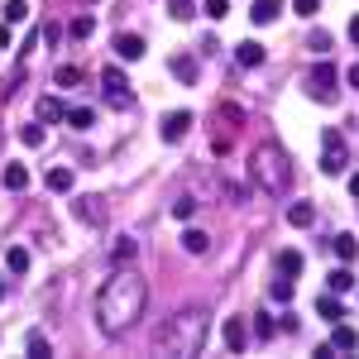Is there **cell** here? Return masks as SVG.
<instances>
[{
    "mask_svg": "<svg viewBox=\"0 0 359 359\" xmlns=\"http://www.w3.org/2000/svg\"><path fill=\"white\" fill-rule=\"evenodd\" d=\"M101 86H106V91H111V101L115 106H130V101H135V96H130V91H125V72H120V67H106V72H101Z\"/></svg>",
    "mask_w": 359,
    "mask_h": 359,
    "instance_id": "obj_8",
    "label": "cell"
},
{
    "mask_svg": "<svg viewBox=\"0 0 359 359\" xmlns=\"http://www.w3.org/2000/svg\"><path fill=\"white\" fill-rule=\"evenodd\" d=\"M345 82H350V86H359V62L350 67V72H345Z\"/></svg>",
    "mask_w": 359,
    "mask_h": 359,
    "instance_id": "obj_40",
    "label": "cell"
},
{
    "mask_svg": "<svg viewBox=\"0 0 359 359\" xmlns=\"http://www.w3.org/2000/svg\"><path fill=\"white\" fill-rule=\"evenodd\" d=\"M0 182H5L10 192H25V187H29V168H25V163H10V168H5V177H0Z\"/></svg>",
    "mask_w": 359,
    "mask_h": 359,
    "instance_id": "obj_18",
    "label": "cell"
},
{
    "mask_svg": "<svg viewBox=\"0 0 359 359\" xmlns=\"http://www.w3.org/2000/svg\"><path fill=\"white\" fill-rule=\"evenodd\" d=\"M249 172H254V187L269 196H287V187H292V158L278 139H264L249 154Z\"/></svg>",
    "mask_w": 359,
    "mask_h": 359,
    "instance_id": "obj_3",
    "label": "cell"
},
{
    "mask_svg": "<svg viewBox=\"0 0 359 359\" xmlns=\"http://www.w3.org/2000/svg\"><path fill=\"white\" fill-rule=\"evenodd\" d=\"M43 182H48V192H72V168H48V177H43Z\"/></svg>",
    "mask_w": 359,
    "mask_h": 359,
    "instance_id": "obj_17",
    "label": "cell"
},
{
    "mask_svg": "<svg viewBox=\"0 0 359 359\" xmlns=\"http://www.w3.org/2000/svg\"><path fill=\"white\" fill-rule=\"evenodd\" d=\"M0 302H5V283H0Z\"/></svg>",
    "mask_w": 359,
    "mask_h": 359,
    "instance_id": "obj_43",
    "label": "cell"
},
{
    "mask_svg": "<svg viewBox=\"0 0 359 359\" xmlns=\"http://www.w3.org/2000/svg\"><path fill=\"white\" fill-rule=\"evenodd\" d=\"M201 15H211V20L221 25L225 15H230V0H206V5H201Z\"/></svg>",
    "mask_w": 359,
    "mask_h": 359,
    "instance_id": "obj_32",
    "label": "cell"
},
{
    "mask_svg": "<svg viewBox=\"0 0 359 359\" xmlns=\"http://www.w3.org/2000/svg\"><path fill=\"white\" fill-rule=\"evenodd\" d=\"M311 221H316V206H311V201H292V206H287V225H292V230H306Z\"/></svg>",
    "mask_w": 359,
    "mask_h": 359,
    "instance_id": "obj_12",
    "label": "cell"
},
{
    "mask_svg": "<svg viewBox=\"0 0 359 359\" xmlns=\"http://www.w3.org/2000/svg\"><path fill=\"white\" fill-rule=\"evenodd\" d=\"M331 245H335V254H340V264H350V259L359 254V240H355V235H335Z\"/></svg>",
    "mask_w": 359,
    "mask_h": 359,
    "instance_id": "obj_25",
    "label": "cell"
},
{
    "mask_svg": "<svg viewBox=\"0 0 359 359\" xmlns=\"http://www.w3.org/2000/svg\"><path fill=\"white\" fill-rule=\"evenodd\" d=\"M235 62H240V67H259V62H264V48H259V43H235Z\"/></svg>",
    "mask_w": 359,
    "mask_h": 359,
    "instance_id": "obj_19",
    "label": "cell"
},
{
    "mask_svg": "<svg viewBox=\"0 0 359 359\" xmlns=\"http://www.w3.org/2000/svg\"><path fill=\"white\" fill-rule=\"evenodd\" d=\"M91 29H96V20L91 15H77L72 20V39H91Z\"/></svg>",
    "mask_w": 359,
    "mask_h": 359,
    "instance_id": "obj_35",
    "label": "cell"
},
{
    "mask_svg": "<svg viewBox=\"0 0 359 359\" xmlns=\"http://www.w3.org/2000/svg\"><path fill=\"white\" fill-rule=\"evenodd\" d=\"M25 350H29L34 359H48V335H39V331H34V335L25 340Z\"/></svg>",
    "mask_w": 359,
    "mask_h": 359,
    "instance_id": "obj_31",
    "label": "cell"
},
{
    "mask_svg": "<svg viewBox=\"0 0 359 359\" xmlns=\"http://www.w3.org/2000/svg\"><path fill=\"white\" fill-rule=\"evenodd\" d=\"M168 67H172V77H182V82H196V57H172V62H168Z\"/></svg>",
    "mask_w": 359,
    "mask_h": 359,
    "instance_id": "obj_23",
    "label": "cell"
},
{
    "mask_svg": "<svg viewBox=\"0 0 359 359\" xmlns=\"http://www.w3.org/2000/svg\"><path fill=\"white\" fill-rule=\"evenodd\" d=\"M335 86H340V72H335V62H316L311 67V77H306V91H311V101H331L335 96Z\"/></svg>",
    "mask_w": 359,
    "mask_h": 359,
    "instance_id": "obj_4",
    "label": "cell"
},
{
    "mask_svg": "<svg viewBox=\"0 0 359 359\" xmlns=\"http://www.w3.org/2000/svg\"><path fill=\"white\" fill-rule=\"evenodd\" d=\"M0 48H10V25H0Z\"/></svg>",
    "mask_w": 359,
    "mask_h": 359,
    "instance_id": "obj_41",
    "label": "cell"
},
{
    "mask_svg": "<svg viewBox=\"0 0 359 359\" xmlns=\"http://www.w3.org/2000/svg\"><path fill=\"white\" fill-rule=\"evenodd\" d=\"M326 283H331V292H350L359 278L350 273V264H340V269H331V278H326Z\"/></svg>",
    "mask_w": 359,
    "mask_h": 359,
    "instance_id": "obj_21",
    "label": "cell"
},
{
    "mask_svg": "<svg viewBox=\"0 0 359 359\" xmlns=\"http://www.w3.org/2000/svg\"><path fill=\"white\" fill-rule=\"evenodd\" d=\"M350 43H355V48H359V15H355V20H350Z\"/></svg>",
    "mask_w": 359,
    "mask_h": 359,
    "instance_id": "obj_39",
    "label": "cell"
},
{
    "mask_svg": "<svg viewBox=\"0 0 359 359\" xmlns=\"http://www.w3.org/2000/svg\"><path fill=\"white\" fill-rule=\"evenodd\" d=\"M20 144H25V149H43V125H39V120L25 125V130H20Z\"/></svg>",
    "mask_w": 359,
    "mask_h": 359,
    "instance_id": "obj_28",
    "label": "cell"
},
{
    "mask_svg": "<svg viewBox=\"0 0 359 359\" xmlns=\"http://www.w3.org/2000/svg\"><path fill=\"white\" fill-rule=\"evenodd\" d=\"M331 350H340V355H350V350H359V335H355V326H345V321H335Z\"/></svg>",
    "mask_w": 359,
    "mask_h": 359,
    "instance_id": "obj_10",
    "label": "cell"
},
{
    "mask_svg": "<svg viewBox=\"0 0 359 359\" xmlns=\"http://www.w3.org/2000/svg\"><path fill=\"white\" fill-rule=\"evenodd\" d=\"M196 10H192V0H172V20H192Z\"/></svg>",
    "mask_w": 359,
    "mask_h": 359,
    "instance_id": "obj_38",
    "label": "cell"
},
{
    "mask_svg": "<svg viewBox=\"0 0 359 359\" xmlns=\"http://www.w3.org/2000/svg\"><path fill=\"white\" fill-rule=\"evenodd\" d=\"M144 306H149V283H144V273L115 269L106 278V287H101V297H96V326H101V335H125V331L139 326Z\"/></svg>",
    "mask_w": 359,
    "mask_h": 359,
    "instance_id": "obj_1",
    "label": "cell"
},
{
    "mask_svg": "<svg viewBox=\"0 0 359 359\" xmlns=\"http://www.w3.org/2000/svg\"><path fill=\"white\" fill-rule=\"evenodd\" d=\"M62 125H72V130L82 135V130H91V125H96V111H91V106H72V111L62 115Z\"/></svg>",
    "mask_w": 359,
    "mask_h": 359,
    "instance_id": "obj_14",
    "label": "cell"
},
{
    "mask_svg": "<svg viewBox=\"0 0 359 359\" xmlns=\"http://www.w3.org/2000/svg\"><path fill=\"white\" fill-rule=\"evenodd\" d=\"M292 10H297V15H302V20H316V10H321V0H297V5H292Z\"/></svg>",
    "mask_w": 359,
    "mask_h": 359,
    "instance_id": "obj_37",
    "label": "cell"
},
{
    "mask_svg": "<svg viewBox=\"0 0 359 359\" xmlns=\"http://www.w3.org/2000/svg\"><path fill=\"white\" fill-rule=\"evenodd\" d=\"M115 53L125 57V62H139V57H144V39H139V34H120V39H115Z\"/></svg>",
    "mask_w": 359,
    "mask_h": 359,
    "instance_id": "obj_11",
    "label": "cell"
},
{
    "mask_svg": "<svg viewBox=\"0 0 359 359\" xmlns=\"http://www.w3.org/2000/svg\"><path fill=\"white\" fill-rule=\"evenodd\" d=\"M350 192H355V196H359V172H355V177H350Z\"/></svg>",
    "mask_w": 359,
    "mask_h": 359,
    "instance_id": "obj_42",
    "label": "cell"
},
{
    "mask_svg": "<svg viewBox=\"0 0 359 359\" xmlns=\"http://www.w3.org/2000/svg\"><path fill=\"white\" fill-rule=\"evenodd\" d=\"M72 211H77V221H86V225H106V196L86 192V196L72 201Z\"/></svg>",
    "mask_w": 359,
    "mask_h": 359,
    "instance_id": "obj_6",
    "label": "cell"
},
{
    "mask_svg": "<svg viewBox=\"0 0 359 359\" xmlns=\"http://www.w3.org/2000/svg\"><path fill=\"white\" fill-rule=\"evenodd\" d=\"M302 269H306V259L297 254V249H283V254H278V273L283 278H297Z\"/></svg>",
    "mask_w": 359,
    "mask_h": 359,
    "instance_id": "obj_16",
    "label": "cell"
},
{
    "mask_svg": "<svg viewBox=\"0 0 359 359\" xmlns=\"http://www.w3.org/2000/svg\"><path fill=\"white\" fill-rule=\"evenodd\" d=\"M278 15H283V5H278V0H254V10H249V20H254V25H273Z\"/></svg>",
    "mask_w": 359,
    "mask_h": 359,
    "instance_id": "obj_15",
    "label": "cell"
},
{
    "mask_svg": "<svg viewBox=\"0 0 359 359\" xmlns=\"http://www.w3.org/2000/svg\"><path fill=\"white\" fill-rule=\"evenodd\" d=\"M306 48H311L316 57H326V53H331V34H326V29H316V34L306 39Z\"/></svg>",
    "mask_w": 359,
    "mask_h": 359,
    "instance_id": "obj_29",
    "label": "cell"
},
{
    "mask_svg": "<svg viewBox=\"0 0 359 359\" xmlns=\"http://www.w3.org/2000/svg\"><path fill=\"white\" fill-rule=\"evenodd\" d=\"M192 211H196L192 196H177V201H172V216H177V221H192Z\"/></svg>",
    "mask_w": 359,
    "mask_h": 359,
    "instance_id": "obj_34",
    "label": "cell"
},
{
    "mask_svg": "<svg viewBox=\"0 0 359 359\" xmlns=\"http://www.w3.org/2000/svg\"><path fill=\"white\" fill-rule=\"evenodd\" d=\"M206 331H211V316H206V306H187V311H172L158 335H154V355L163 359H192L201 355V345H206Z\"/></svg>",
    "mask_w": 359,
    "mask_h": 359,
    "instance_id": "obj_2",
    "label": "cell"
},
{
    "mask_svg": "<svg viewBox=\"0 0 359 359\" xmlns=\"http://www.w3.org/2000/svg\"><path fill=\"white\" fill-rule=\"evenodd\" d=\"M135 254H139L135 235H120V240H115V264H130V259H135Z\"/></svg>",
    "mask_w": 359,
    "mask_h": 359,
    "instance_id": "obj_27",
    "label": "cell"
},
{
    "mask_svg": "<svg viewBox=\"0 0 359 359\" xmlns=\"http://www.w3.org/2000/svg\"><path fill=\"white\" fill-rule=\"evenodd\" d=\"M62 115H67V106L57 96H39V125H57Z\"/></svg>",
    "mask_w": 359,
    "mask_h": 359,
    "instance_id": "obj_13",
    "label": "cell"
},
{
    "mask_svg": "<svg viewBox=\"0 0 359 359\" xmlns=\"http://www.w3.org/2000/svg\"><path fill=\"white\" fill-rule=\"evenodd\" d=\"M269 292H273V302H287V297H292V278H283V273H278Z\"/></svg>",
    "mask_w": 359,
    "mask_h": 359,
    "instance_id": "obj_33",
    "label": "cell"
},
{
    "mask_svg": "<svg viewBox=\"0 0 359 359\" xmlns=\"http://www.w3.org/2000/svg\"><path fill=\"white\" fill-rule=\"evenodd\" d=\"M29 20V5L25 0H10V5H5V25H25Z\"/></svg>",
    "mask_w": 359,
    "mask_h": 359,
    "instance_id": "obj_30",
    "label": "cell"
},
{
    "mask_svg": "<svg viewBox=\"0 0 359 359\" xmlns=\"http://www.w3.org/2000/svg\"><path fill=\"white\" fill-rule=\"evenodd\" d=\"M182 249H187V254H206V249H211V235H206V230H182Z\"/></svg>",
    "mask_w": 359,
    "mask_h": 359,
    "instance_id": "obj_20",
    "label": "cell"
},
{
    "mask_svg": "<svg viewBox=\"0 0 359 359\" xmlns=\"http://www.w3.org/2000/svg\"><path fill=\"white\" fill-rule=\"evenodd\" d=\"M273 331H278V321H269V316L259 311V316H254V335H259V340H269Z\"/></svg>",
    "mask_w": 359,
    "mask_h": 359,
    "instance_id": "obj_36",
    "label": "cell"
},
{
    "mask_svg": "<svg viewBox=\"0 0 359 359\" xmlns=\"http://www.w3.org/2000/svg\"><path fill=\"white\" fill-rule=\"evenodd\" d=\"M316 316H326V321H331V326H335V321H345V306H340V302H335V297H331V292H326V297L316 302Z\"/></svg>",
    "mask_w": 359,
    "mask_h": 359,
    "instance_id": "obj_22",
    "label": "cell"
},
{
    "mask_svg": "<svg viewBox=\"0 0 359 359\" xmlns=\"http://www.w3.org/2000/svg\"><path fill=\"white\" fill-rule=\"evenodd\" d=\"M5 269H10V273H29V249L15 245L10 254H5Z\"/></svg>",
    "mask_w": 359,
    "mask_h": 359,
    "instance_id": "obj_24",
    "label": "cell"
},
{
    "mask_svg": "<svg viewBox=\"0 0 359 359\" xmlns=\"http://www.w3.org/2000/svg\"><path fill=\"white\" fill-rule=\"evenodd\" d=\"M192 130V111H168L163 125H158V135H163V144H177V139Z\"/></svg>",
    "mask_w": 359,
    "mask_h": 359,
    "instance_id": "obj_7",
    "label": "cell"
},
{
    "mask_svg": "<svg viewBox=\"0 0 359 359\" xmlns=\"http://www.w3.org/2000/svg\"><path fill=\"white\" fill-rule=\"evenodd\" d=\"M225 345H230L235 355H240V350L249 345V326L240 321V316H230V321H225Z\"/></svg>",
    "mask_w": 359,
    "mask_h": 359,
    "instance_id": "obj_9",
    "label": "cell"
},
{
    "mask_svg": "<svg viewBox=\"0 0 359 359\" xmlns=\"http://www.w3.org/2000/svg\"><path fill=\"white\" fill-rule=\"evenodd\" d=\"M53 82L57 86H77V82H82V67H77V62H62V67L53 72Z\"/></svg>",
    "mask_w": 359,
    "mask_h": 359,
    "instance_id": "obj_26",
    "label": "cell"
},
{
    "mask_svg": "<svg viewBox=\"0 0 359 359\" xmlns=\"http://www.w3.org/2000/svg\"><path fill=\"white\" fill-rule=\"evenodd\" d=\"M321 144H326V154H321V172H345V163H350V149H345V139L335 135V130H326L321 135Z\"/></svg>",
    "mask_w": 359,
    "mask_h": 359,
    "instance_id": "obj_5",
    "label": "cell"
}]
</instances>
